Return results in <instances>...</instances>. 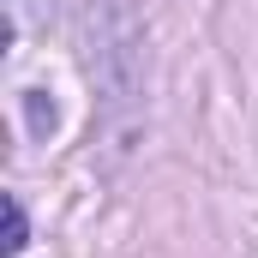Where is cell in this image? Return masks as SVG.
I'll return each mask as SVG.
<instances>
[{"instance_id": "obj_1", "label": "cell", "mask_w": 258, "mask_h": 258, "mask_svg": "<svg viewBox=\"0 0 258 258\" xmlns=\"http://www.w3.org/2000/svg\"><path fill=\"white\" fill-rule=\"evenodd\" d=\"M24 240H30V222H24V204L18 198H6V252H24Z\"/></svg>"}]
</instances>
